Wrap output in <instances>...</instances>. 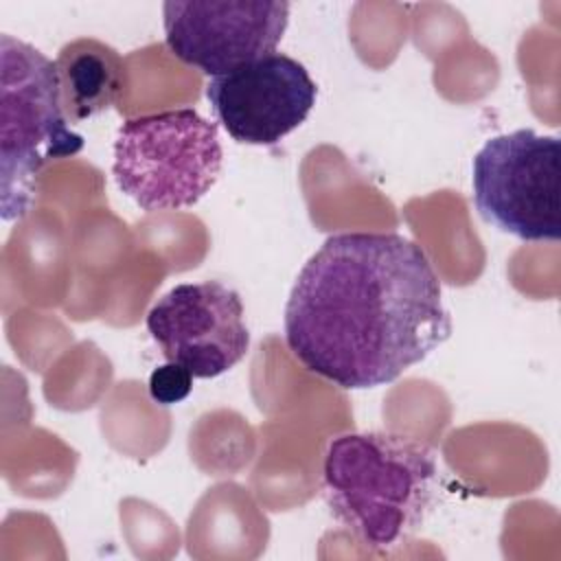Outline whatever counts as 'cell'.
Here are the masks:
<instances>
[{
  "label": "cell",
  "mask_w": 561,
  "mask_h": 561,
  "mask_svg": "<svg viewBox=\"0 0 561 561\" xmlns=\"http://www.w3.org/2000/svg\"><path fill=\"white\" fill-rule=\"evenodd\" d=\"M449 333L432 261L394 232L329 237L302 265L285 307L294 357L344 390L394 381Z\"/></svg>",
  "instance_id": "1"
},
{
  "label": "cell",
  "mask_w": 561,
  "mask_h": 561,
  "mask_svg": "<svg viewBox=\"0 0 561 561\" xmlns=\"http://www.w3.org/2000/svg\"><path fill=\"white\" fill-rule=\"evenodd\" d=\"M436 454L390 432H348L329 440L322 491L331 515L353 537L388 552L412 537L438 495Z\"/></svg>",
  "instance_id": "2"
},
{
  "label": "cell",
  "mask_w": 561,
  "mask_h": 561,
  "mask_svg": "<svg viewBox=\"0 0 561 561\" xmlns=\"http://www.w3.org/2000/svg\"><path fill=\"white\" fill-rule=\"evenodd\" d=\"M68 123L55 61L4 33L0 37V210L4 221L31 210L46 164L83 149V136Z\"/></svg>",
  "instance_id": "3"
},
{
  "label": "cell",
  "mask_w": 561,
  "mask_h": 561,
  "mask_svg": "<svg viewBox=\"0 0 561 561\" xmlns=\"http://www.w3.org/2000/svg\"><path fill=\"white\" fill-rule=\"evenodd\" d=\"M217 125L191 107L129 118L114 142L118 188L145 213L197 204L221 173Z\"/></svg>",
  "instance_id": "4"
},
{
  "label": "cell",
  "mask_w": 561,
  "mask_h": 561,
  "mask_svg": "<svg viewBox=\"0 0 561 561\" xmlns=\"http://www.w3.org/2000/svg\"><path fill=\"white\" fill-rule=\"evenodd\" d=\"M559 158V138L533 129L486 140L473 158L478 213L524 241H557L561 237Z\"/></svg>",
  "instance_id": "5"
},
{
  "label": "cell",
  "mask_w": 561,
  "mask_h": 561,
  "mask_svg": "<svg viewBox=\"0 0 561 561\" xmlns=\"http://www.w3.org/2000/svg\"><path fill=\"white\" fill-rule=\"evenodd\" d=\"M287 22L289 4L276 0H169L162 4L169 50L213 77L272 55Z\"/></svg>",
  "instance_id": "6"
},
{
  "label": "cell",
  "mask_w": 561,
  "mask_h": 561,
  "mask_svg": "<svg viewBox=\"0 0 561 561\" xmlns=\"http://www.w3.org/2000/svg\"><path fill=\"white\" fill-rule=\"evenodd\" d=\"M147 331L167 362L197 379L224 375L250 346L241 296L219 280L175 285L147 313Z\"/></svg>",
  "instance_id": "7"
},
{
  "label": "cell",
  "mask_w": 561,
  "mask_h": 561,
  "mask_svg": "<svg viewBox=\"0 0 561 561\" xmlns=\"http://www.w3.org/2000/svg\"><path fill=\"white\" fill-rule=\"evenodd\" d=\"M316 94L307 68L283 53L213 77L206 85L217 121L245 145H276L307 121Z\"/></svg>",
  "instance_id": "8"
},
{
  "label": "cell",
  "mask_w": 561,
  "mask_h": 561,
  "mask_svg": "<svg viewBox=\"0 0 561 561\" xmlns=\"http://www.w3.org/2000/svg\"><path fill=\"white\" fill-rule=\"evenodd\" d=\"M55 66L68 121L81 123L121 101L123 61L110 46L77 39L61 48Z\"/></svg>",
  "instance_id": "9"
},
{
  "label": "cell",
  "mask_w": 561,
  "mask_h": 561,
  "mask_svg": "<svg viewBox=\"0 0 561 561\" xmlns=\"http://www.w3.org/2000/svg\"><path fill=\"white\" fill-rule=\"evenodd\" d=\"M193 390V375L180 364L167 362L149 377V397L158 405H173L184 401Z\"/></svg>",
  "instance_id": "10"
}]
</instances>
